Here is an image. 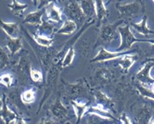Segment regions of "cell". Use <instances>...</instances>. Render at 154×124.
<instances>
[{"label":"cell","instance_id":"6da1fadb","mask_svg":"<svg viewBox=\"0 0 154 124\" xmlns=\"http://www.w3.org/2000/svg\"><path fill=\"white\" fill-rule=\"evenodd\" d=\"M31 67H32L29 52L26 50H23L17 63L12 64L11 66L12 71L17 76V80L18 81L20 85H30V83L33 82L30 77Z\"/></svg>","mask_w":154,"mask_h":124},{"label":"cell","instance_id":"7a4b0ae2","mask_svg":"<svg viewBox=\"0 0 154 124\" xmlns=\"http://www.w3.org/2000/svg\"><path fill=\"white\" fill-rule=\"evenodd\" d=\"M116 7L120 14L119 19L128 21L129 23L134 18H136L140 15L145 14L146 12V6L142 0H135L134 2L127 5L116 3Z\"/></svg>","mask_w":154,"mask_h":124},{"label":"cell","instance_id":"3957f363","mask_svg":"<svg viewBox=\"0 0 154 124\" xmlns=\"http://www.w3.org/2000/svg\"><path fill=\"white\" fill-rule=\"evenodd\" d=\"M62 70L60 66L55 65L52 62V65L50 66V67L48 69L47 71V80H46V84H45V91L43 93V97L41 100L40 103V106L38 109L36 115H38L40 111L42 110V108L43 107L44 103L48 100V98L51 96L52 92L54 91V90L56 88L57 83H58V78H59V74Z\"/></svg>","mask_w":154,"mask_h":124},{"label":"cell","instance_id":"277c9868","mask_svg":"<svg viewBox=\"0 0 154 124\" xmlns=\"http://www.w3.org/2000/svg\"><path fill=\"white\" fill-rule=\"evenodd\" d=\"M118 30L122 39V43L116 48V50H118L119 52H122L124 50H129L133 46V44L135 42H149V43L154 42V40H140L134 37V36L130 30L129 23H127L125 27L120 26L118 28Z\"/></svg>","mask_w":154,"mask_h":124},{"label":"cell","instance_id":"5b68a950","mask_svg":"<svg viewBox=\"0 0 154 124\" xmlns=\"http://www.w3.org/2000/svg\"><path fill=\"white\" fill-rule=\"evenodd\" d=\"M125 23V21L121 19L120 21H117L114 23H104L103 25H101L100 31H99L98 41L103 44H109L113 41L116 40L118 38V35L116 30L118 28Z\"/></svg>","mask_w":154,"mask_h":124},{"label":"cell","instance_id":"8992f818","mask_svg":"<svg viewBox=\"0 0 154 124\" xmlns=\"http://www.w3.org/2000/svg\"><path fill=\"white\" fill-rule=\"evenodd\" d=\"M64 13L66 17L75 22L78 27H80L85 23V16L81 9L80 4L77 0H72L64 9Z\"/></svg>","mask_w":154,"mask_h":124},{"label":"cell","instance_id":"52a82bcc","mask_svg":"<svg viewBox=\"0 0 154 124\" xmlns=\"http://www.w3.org/2000/svg\"><path fill=\"white\" fill-rule=\"evenodd\" d=\"M66 94L72 99L77 98H87L89 96L88 89L84 81H79L76 84H66L64 83Z\"/></svg>","mask_w":154,"mask_h":124},{"label":"cell","instance_id":"ba28073f","mask_svg":"<svg viewBox=\"0 0 154 124\" xmlns=\"http://www.w3.org/2000/svg\"><path fill=\"white\" fill-rule=\"evenodd\" d=\"M48 113L56 122H66V119L68 118L69 111L67 108L62 104L60 93H59V97L56 98L55 101L49 106Z\"/></svg>","mask_w":154,"mask_h":124},{"label":"cell","instance_id":"9c48e42d","mask_svg":"<svg viewBox=\"0 0 154 124\" xmlns=\"http://www.w3.org/2000/svg\"><path fill=\"white\" fill-rule=\"evenodd\" d=\"M0 116L4 119L5 123H24V117L19 116L18 114L12 111L7 105V96L3 94V107L0 109Z\"/></svg>","mask_w":154,"mask_h":124},{"label":"cell","instance_id":"30bf717a","mask_svg":"<svg viewBox=\"0 0 154 124\" xmlns=\"http://www.w3.org/2000/svg\"><path fill=\"white\" fill-rule=\"evenodd\" d=\"M135 52V50H126L122 52H116V53H112L109 52L107 50L104 49V48H100L97 54L95 56L93 59L91 60V63H96V62H104L109 61L111 60H115L117 58H121L122 56L126 54H134Z\"/></svg>","mask_w":154,"mask_h":124},{"label":"cell","instance_id":"8fae6325","mask_svg":"<svg viewBox=\"0 0 154 124\" xmlns=\"http://www.w3.org/2000/svg\"><path fill=\"white\" fill-rule=\"evenodd\" d=\"M145 63L146 64L144 67L141 70H140L135 75V79L142 85L151 88V86L154 84V78L150 75V73H151V69L154 67V63L151 61L145 62Z\"/></svg>","mask_w":154,"mask_h":124},{"label":"cell","instance_id":"7c38bea8","mask_svg":"<svg viewBox=\"0 0 154 124\" xmlns=\"http://www.w3.org/2000/svg\"><path fill=\"white\" fill-rule=\"evenodd\" d=\"M71 104L77 116L76 122H80L82 117L86 114L87 110L89 109L90 101L87 100V98H77L71 100Z\"/></svg>","mask_w":154,"mask_h":124},{"label":"cell","instance_id":"4fadbf2b","mask_svg":"<svg viewBox=\"0 0 154 124\" xmlns=\"http://www.w3.org/2000/svg\"><path fill=\"white\" fill-rule=\"evenodd\" d=\"M9 101V103H11L15 109H17L18 110L17 114H22L23 116H24L25 114L28 111V109L26 108V105L23 103V101L21 100V97L19 96L18 90L17 88H15L9 94V98H7Z\"/></svg>","mask_w":154,"mask_h":124},{"label":"cell","instance_id":"5bb4252c","mask_svg":"<svg viewBox=\"0 0 154 124\" xmlns=\"http://www.w3.org/2000/svg\"><path fill=\"white\" fill-rule=\"evenodd\" d=\"M79 4L86 20H97L96 5L94 0H80Z\"/></svg>","mask_w":154,"mask_h":124},{"label":"cell","instance_id":"9a60e30c","mask_svg":"<svg viewBox=\"0 0 154 124\" xmlns=\"http://www.w3.org/2000/svg\"><path fill=\"white\" fill-rule=\"evenodd\" d=\"M46 12V8H42L38 9L35 11L28 14L25 18L23 21V23H29V24L33 25H40L43 21L42 20V17L43 16L44 13Z\"/></svg>","mask_w":154,"mask_h":124},{"label":"cell","instance_id":"2e32d148","mask_svg":"<svg viewBox=\"0 0 154 124\" xmlns=\"http://www.w3.org/2000/svg\"><path fill=\"white\" fill-rule=\"evenodd\" d=\"M46 8V14L48 16V18L49 19L50 21L54 22V23H61L62 22V13L60 10L55 6L54 2H51L48 4Z\"/></svg>","mask_w":154,"mask_h":124},{"label":"cell","instance_id":"e0dca14e","mask_svg":"<svg viewBox=\"0 0 154 124\" xmlns=\"http://www.w3.org/2000/svg\"><path fill=\"white\" fill-rule=\"evenodd\" d=\"M23 44L22 42V37L18 36L16 38L7 37L6 39V48L8 51L10 52L11 56H14L17 54L19 51L23 49Z\"/></svg>","mask_w":154,"mask_h":124},{"label":"cell","instance_id":"ac0fdd59","mask_svg":"<svg viewBox=\"0 0 154 124\" xmlns=\"http://www.w3.org/2000/svg\"><path fill=\"white\" fill-rule=\"evenodd\" d=\"M130 26H132L134 29H135L139 34H141L142 36H147L151 34H154V31L150 29V28L147 26V16L146 15H144L143 16V18H142L141 22L140 23H133V22H130L128 23Z\"/></svg>","mask_w":154,"mask_h":124},{"label":"cell","instance_id":"d6986e66","mask_svg":"<svg viewBox=\"0 0 154 124\" xmlns=\"http://www.w3.org/2000/svg\"><path fill=\"white\" fill-rule=\"evenodd\" d=\"M94 96H95V98H96L97 105L101 106V107L104 108V109L109 110V111H110V110H112L114 108L115 104H114L113 100L109 98V97H107L103 92L97 91L95 92Z\"/></svg>","mask_w":154,"mask_h":124},{"label":"cell","instance_id":"ffe728a7","mask_svg":"<svg viewBox=\"0 0 154 124\" xmlns=\"http://www.w3.org/2000/svg\"><path fill=\"white\" fill-rule=\"evenodd\" d=\"M0 28L5 32V34L9 37H18L20 28H19V25L17 23H5V22L2 21V19L0 18Z\"/></svg>","mask_w":154,"mask_h":124},{"label":"cell","instance_id":"44dd1931","mask_svg":"<svg viewBox=\"0 0 154 124\" xmlns=\"http://www.w3.org/2000/svg\"><path fill=\"white\" fill-rule=\"evenodd\" d=\"M54 33H55L54 26L51 24L48 21H44L40 25H37L36 34H38V35L53 38Z\"/></svg>","mask_w":154,"mask_h":124},{"label":"cell","instance_id":"7402d4cb","mask_svg":"<svg viewBox=\"0 0 154 124\" xmlns=\"http://www.w3.org/2000/svg\"><path fill=\"white\" fill-rule=\"evenodd\" d=\"M96 5V12H97V21L99 22V25L101 23H103L109 16V11L105 7L103 0H94Z\"/></svg>","mask_w":154,"mask_h":124},{"label":"cell","instance_id":"603a6c76","mask_svg":"<svg viewBox=\"0 0 154 124\" xmlns=\"http://www.w3.org/2000/svg\"><path fill=\"white\" fill-rule=\"evenodd\" d=\"M77 29H78L77 23L75 22H73V21L68 19L63 23L61 28H60L58 30L55 31L54 34H56V35H66V36H69V35L73 34L74 32L77 30Z\"/></svg>","mask_w":154,"mask_h":124},{"label":"cell","instance_id":"cb8c5ba5","mask_svg":"<svg viewBox=\"0 0 154 124\" xmlns=\"http://www.w3.org/2000/svg\"><path fill=\"white\" fill-rule=\"evenodd\" d=\"M137 57L135 55H132V54H126V55L122 56L120 58L119 60V65L120 67L122 69V72L123 73H128L129 69L132 67V66L134 64Z\"/></svg>","mask_w":154,"mask_h":124},{"label":"cell","instance_id":"d4e9b609","mask_svg":"<svg viewBox=\"0 0 154 124\" xmlns=\"http://www.w3.org/2000/svg\"><path fill=\"white\" fill-rule=\"evenodd\" d=\"M136 122L139 123H148L152 118V110L147 106L144 105L141 107L136 114Z\"/></svg>","mask_w":154,"mask_h":124},{"label":"cell","instance_id":"484cf974","mask_svg":"<svg viewBox=\"0 0 154 124\" xmlns=\"http://www.w3.org/2000/svg\"><path fill=\"white\" fill-rule=\"evenodd\" d=\"M10 54H11L9 51L7 52L5 48L0 47V71L5 70L8 67H11L13 63L11 60Z\"/></svg>","mask_w":154,"mask_h":124},{"label":"cell","instance_id":"4316f807","mask_svg":"<svg viewBox=\"0 0 154 124\" xmlns=\"http://www.w3.org/2000/svg\"><path fill=\"white\" fill-rule=\"evenodd\" d=\"M8 7L10 8L11 11L12 13L14 16L18 17H22L23 12L25 11V10L28 8V5L26 4H20L17 0H12V4L8 5Z\"/></svg>","mask_w":154,"mask_h":124},{"label":"cell","instance_id":"83f0119b","mask_svg":"<svg viewBox=\"0 0 154 124\" xmlns=\"http://www.w3.org/2000/svg\"><path fill=\"white\" fill-rule=\"evenodd\" d=\"M35 93H36V91L35 88L27 89L21 93L20 95L21 100L25 104H30L35 101Z\"/></svg>","mask_w":154,"mask_h":124},{"label":"cell","instance_id":"f1b7e54d","mask_svg":"<svg viewBox=\"0 0 154 124\" xmlns=\"http://www.w3.org/2000/svg\"><path fill=\"white\" fill-rule=\"evenodd\" d=\"M32 37L34 39L35 42L38 45H40L41 47H44V48H50L53 44V38L48 37V36H41L38 34H33Z\"/></svg>","mask_w":154,"mask_h":124},{"label":"cell","instance_id":"f546056e","mask_svg":"<svg viewBox=\"0 0 154 124\" xmlns=\"http://www.w3.org/2000/svg\"><path fill=\"white\" fill-rule=\"evenodd\" d=\"M135 87L141 97L154 100V92L152 91V89L150 87L144 86V85H142L141 84H140L139 82L135 84Z\"/></svg>","mask_w":154,"mask_h":124},{"label":"cell","instance_id":"4dcf8cb0","mask_svg":"<svg viewBox=\"0 0 154 124\" xmlns=\"http://www.w3.org/2000/svg\"><path fill=\"white\" fill-rule=\"evenodd\" d=\"M74 56H75V51H74L73 48H72V47H71V48H69V49L67 50V52H66V55H65L64 59H63V60H62V63H61L62 69L65 68V67H67L68 66H70V65L72 63V61H73V59H74Z\"/></svg>","mask_w":154,"mask_h":124},{"label":"cell","instance_id":"1f68e13d","mask_svg":"<svg viewBox=\"0 0 154 124\" xmlns=\"http://www.w3.org/2000/svg\"><path fill=\"white\" fill-rule=\"evenodd\" d=\"M95 78L97 81H103V83L108 82L112 78V73L109 70L106 69H102L100 71H97L95 74Z\"/></svg>","mask_w":154,"mask_h":124},{"label":"cell","instance_id":"d6a6232c","mask_svg":"<svg viewBox=\"0 0 154 124\" xmlns=\"http://www.w3.org/2000/svg\"><path fill=\"white\" fill-rule=\"evenodd\" d=\"M15 78L14 76L10 73H5L0 76V84L5 86L11 88L14 85Z\"/></svg>","mask_w":154,"mask_h":124},{"label":"cell","instance_id":"836d02e7","mask_svg":"<svg viewBox=\"0 0 154 124\" xmlns=\"http://www.w3.org/2000/svg\"><path fill=\"white\" fill-rule=\"evenodd\" d=\"M30 77L31 79L35 83H43V75L41 71L35 70V68L31 67L30 69Z\"/></svg>","mask_w":154,"mask_h":124},{"label":"cell","instance_id":"e575fe53","mask_svg":"<svg viewBox=\"0 0 154 124\" xmlns=\"http://www.w3.org/2000/svg\"><path fill=\"white\" fill-rule=\"evenodd\" d=\"M39 1H40V3L38 5V9H42V8L46 7L51 2H54V3L56 2V0H39Z\"/></svg>","mask_w":154,"mask_h":124},{"label":"cell","instance_id":"d590c367","mask_svg":"<svg viewBox=\"0 0 154 124\" xmlns=\"http://www.w3.org/2000/svg\"><path fill=\"white\" fill-rule=\"evenodd\" d=\"M55 122H57L52 117L42 118V120L39 122V123H55Z\"/></svg>","mask_w":154,"mask_h":124},{"label":"cell","instance_id":"8d00e7d4","mask_svg":"<svg viewBox=\"0 0 154 124\" xmlns=\"http://www.w3.org/2000/svg\"><path fill=\"white\" fill-rule=\"evenodd\" d=\"M120 122H122V123H131V121L128 119V117L127 116V115H126L125 113H122Z\"/></svg>","mask_w":154,"mask_h":124},{"label":"cell","instance_id":"74e56055","mask_svg":"<svg viewBox=\"0 0 154 124\" xmlns=\"http://www.w3.org/2000/svg\"><path fill=\"white\" fill-rule=\"evenodd\" d=\"M154 56V42L151 43V48H150V52H149V55L148 57H153Z\"/></svg>","mask_w":154,"mask_h":124},{"label":"cell","instance_id":"f35d334b","mask_svg":"<svg viewBox=\"0 0 154 124\" xmlns=\"http://www.w3.org/2000/svg\"><path fill=\"white\" fill-rule=\"evenodd\" d=\"M148 61H151V62H153L154 63V56L153 57H147L146 60H145V61L144 62H148Z\"/></svg>","mask_w":154,"mask_h":124},{"label":"cell","instance_id":"ab89813d","mask_svg":"<svg viewBox=\"0 0 154 124\" xmlns=\"http://www.w3.org/2000/svg\"><path fill=\"white\" fill-rule=\"evenodd\" d=\"M37 1L38 0H32V2H33V4H34L35 6H37Z\"/></svg>","mask_w":154,"mask_h":124},{"label":"cell","instance_id":"60d3db41","mask_svg":"<svg viewBox=\"0 0 154 124\" xmlns=\"http://www.w3.org/2000/svg\"><path fill=\"white\" fill-rule=\"evenodd\" d=\"M0 123H5V121H4V119L1 117V116H0Z\"/></svg>","mask_w":154,"mask_h":124},{"label":"cell","instance_id":"b9f144b4","mask_svg":"<svg viewBox=\"0 0 154 124\" xmlns=\"http://www.w3.org/2000/svg\"><path fill=\"white\" fill-rule=\"evenodd\" d=\"M3 107V100L0 98V109Z\"/></svg>","mask_w":154,"mask_h":124},{"label":"cell","instance_id":"7bdbcfd3","mask_svg":"<svg viewBox=\"0 0 154 124\" xmlns=\"http://www.w3.org/2000/svg\"><path fill=\"white\" fill-rule=\"evenodd\" d=\"M151 89H152V91L154 92V84L152 85V86H151Z\"/></svg>","mask_w":154,"mask_h":124},{"label":"cell","instance_id":"ee69618b","mask_svg":"<svg viewBox=\"0 0 154 124\" xmlns=\"http://www.w3.org/2000/svg\"><path fill=\"white\" fill-rule=\"evenodd\" d=\"M111 1H113V0H109V3H110ZM118 2L117 3H120V2H122V1H123V0H117Z\"/></svg>","mask_w":154,"mask_h":124},{"label":"cell","instance_id":"f6af8a7d","mask_svg":"<svg viewBox=\"0 0 154 124\" xmlns=\"http://www.w3.org/2000/svg\"><path fill=\"white\" fill-rule=\"evenodd\" d=\"M109 0H107V2H106V5H108V4H109Z\"/></svg>","mask_w":154,"mask_h":124},{"label":"cell","instance_id":"bcb514c9","mask_svg":"<svg viewBox=\"0 0 154 124\" xmlns=\"http://www.w3.org/2000/svg\"><path fill=\"white\" fill-rule=\"evenodd\" d=\"M152 75H153V77H154V68H153V71H152Z\"/></svg>","mask_w":154,"mask_h":124},{"label":"cell","instance_id":"7dc6e473","mask_svg":"<svg viewBox=\"0 0 154 124\" xmlns=\"http://www.w3.org/2000/svg\"><path fill=\"white\" fill-rule=\"evenodd\" d=\"M58 1H59L60 3H61V0H58Z\"/></svg>","mask_w":154,"mask_h":124},{"label":"cell","instance_id":"c3c4849f","mask_svg":"<svg viewBox=\"0 0 154 124\" xmlns=\"http://www.w3.org/2000/svg\"><path fill=\"white\" fill-rule=\"evenodd\" d=\"M152 1H153V2H154V0H152Z\"/></svg>","mask_w":154,"mask_h":124}]
</instances>
